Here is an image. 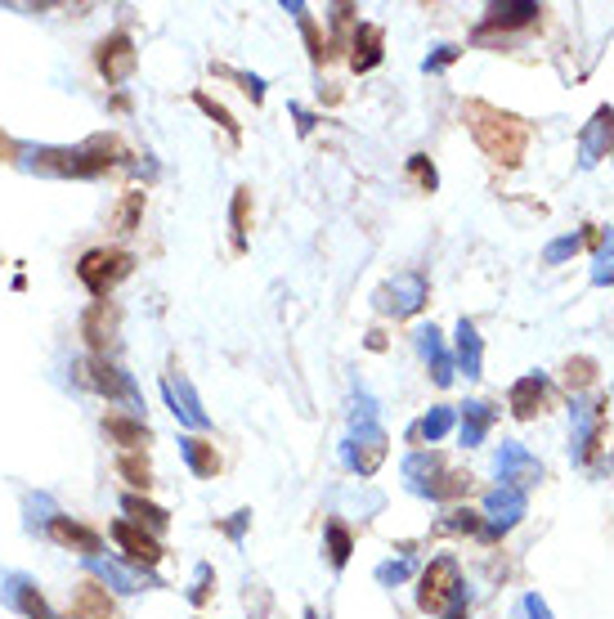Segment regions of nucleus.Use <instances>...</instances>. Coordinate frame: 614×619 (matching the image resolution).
<instances>
[{
    "mask_svg": "<svg viewBox=\"0 0 614 619\" xmlns=\"http://www.w3.org/2000/svg\"><path fill=\"white\" fill-rule=\"evenodd\" d=\"M247 525H251V512H234V521H229V525H225V534H229V539H234V543H243Z\"/></svg>",
    "mask_w": 614,
    "mask_h": 619,
    "instance_id": "de8ad7c7",
    "label": "nucleus"
},
{
    "mask_svg": "<svg viewBox=\"0 0 614 619\" xmlns=\"http://www.w3.org/2000/svg\"><path fill=\"white\" fill-rule=\"evenodd\" d=\"M408 175H413V180L422 184L426 193H435V184H440V175H435V166L426 162L422 153H413V157H408Z\"/></svg>",
    "mask_w": 614,
    "mask_h": 619,
    "instance_id": "79ce46f5",
    "label": "nucleus"
},
{
    "mask_svg": "<svg viewBox=\"0 0 614 619\" xmlns=\"http://www.w3.org/2000/svg\"><path fill=\"white\" fill-rule=\"evenodd\" d=\"M511 619H552V606H547L538 593H525L516 602V615H511Z\"/></svg>",
    "mask_w": 614,
    "mask_h": 619,
    "instance_id": "37998d69",
    "label": "nucleus"
},
{
    "mask_svg": "<svg viewBox=\"0 0 614 619\" xmlns=\"http://www.w3.org/2000/svg\"><path fill=\"white\" fill-rule=\"evenodd\" d=\"M440 530L444 534H485V521H480L471 507H453V512L440 521Z\"/></svg>",
    "mask_w": 614,
    "mask_h": 619,
    "instance_id": "c9c22d12",
    "label": "nucleus"
},
{
    "mask_svg": "<svg viewBox=\"0 0 614 619\" xmlns=\"http://www.w3.org/2000/svg\"><path fill=\"white\" fill-rule=\"evenodd\" d=\"M341 463L359 476H372L381 463H386V431L372 422V427H355V436L341 445Z\"/></svg>",
    "mask_w": 614,
    "mask_h": 619,
    "instance_id": "1a4fd4ad",
    "label": "nucleus"
},
{
    "mask_svg": "<svg viewBox=\"0 0 614 619\" xmlns=\"http://www.w3.org/2000/svg\"><path fill=\"white\" fill-rule=\"evenodd\" d=\"M493 471H498L502 485L520 489V494H525L529 485H538V480H543V463H538V458L529 454L525 445H516V440H507V445L493 454Z\"/></svg>",
    "mask_w": 614,
    "mask_h": 619,
    "instance_id": "6e6552de",
    "label": "nucleus"
},
{
    "mask_svg": "<svg viewBox=\"0 0 614 619\" xmlns=\"http://www.w3.org/2000/svg\"><path fill=\"white\" fill-rule=\"evenodd\" d=\"M449 431H453V409H431L413 427V440H426V445H435V440H444Z\"/></svg>",
    "mask_w": 614,
    "mask_h": 619,
    "instance_id": "7c9ffc66",
    "label": "nucleus"
},
{
    "mask_svg": "<svg viewBox=\"0 0 614 619\" xmlns=\"http://www.w3.org/2000/svg\"><path fill=\"white\" fill-rule=\"evenodd\" d=\"M417 350H422V359L431 364V377H435V386H449L453 382V355L444 350V337H440V328L435 323H426V328H417Z\"/></svg>",
    "mask_w": 614,
    "mask_h": 619,
    "instance_id": "a211bd4d",
    "label": "nucleus"
},
{
    "mask_svg": "<svg viewBox=\"0 0 614 619\" xmlns=\"http://www.w3.org/2000/svg\"><path fill=\"white\" fill-rule=\"evenodd\" d=\"M453 368H462L467 377H480V368H485V341L471 319H462L453 332Z\"/></svg>",
    "mask_w": 614,
    "mask_h": 619,
    "instance_id": "6ab92c4d",
    "label": "nucleus"
},
{
    "mask_svg": "<svg viewBox=\"0 0 614 619\" xmlns=\"http://www.w3.org/2000/svg\"><path fill=\"white\" fill-rule=\"evenodd\" d=\"M72 377H77V382L86 386V391L104 395V400H126V404H135V409H139V386L130 382V377H126L117 364H108L104 355L81 359V364L72 368Z\"/></svg>",
    "mask_w": 614,
    "mask_h": 619,
    "instance_id": "20e7f679",
    "label": "nucleus"
},
{
    "mask_svg": "<svg viewBox=\"0 0 614 619\" xmlns=\"http://www.w3.org/2000/svg\"><path fill=\"white\" fill-rule=\"evenodd\" d=\"M225 77H234L238 86L247 90V99H251V104H260V99H265V81H260L256 72H238V68H225Z\"/></svg>",
    "mask_w": 614,
    "mask_h": 619,
    "instance_id": "c03bdc74",
    "label": "nucleus"
},
{
    "mask_svg": "<svg viewBox=\"0 0 614 619\" xmlns=\"http://www.w3.org/2000/svg\"><path fill=\"white\" fill-rule=\"evenodd\" d=\"M72 611L81 619H113V597L99 584H81L77 593H72Z\"/></svg>",
    "mask_w": 614,
    "mask_h": 619,
    "instance_id": "bb28decb",
    "label": "nucleus"
},
{
    "mask_svg": "<svg viewBox=\"0 0 614 619\" xmlns=\"http://www.w3.org/2000/svg\"><path fill=\"white\" fill-rule=\"evenodd\" d=\"M18 153H23V149H18V144L9 140L5 131H0V162H18Z\"/></svg>",
    "mask_w": 614,
    "mask_h": 619,
    "instance_id": "8fccbe9b",
    "label": "nucleus"
},
{
    "mask_svg": "<svg viewBox=\"0 0 614 619\" xmlns=\"http://www.w3.org/2000/svg\"><path fill=\"white\" fill-rule=\"evenodd\" d=\"M570 422H574V445H570L574 463L592 467V454L601 449V436H606V400H574Z\"/></svg>",
    "mask_w": 614,
    "mask_h": 619,
    "instance_id": "423d86ee",
    "label": "nucleus"
},
{
    "mask_svg": "<svg viewBox=\"0 0 614 619\" xmlns=\"http://www.w3.org/2000/svg\"><path fill=\"white\" fill-rule=\"evenodd\" d=\"M538 14H543V5H534V0H507V5H489V18L480 23V32L476 36H489L493 27H529V23H538Z\"/></svg>",
    "mask_w": 614,
    "mask_h": 619,
    "instance_id": "aec40b11",
    "label": "nucleus"
},
{
    "mask_svg": "<svg viewBox=\"0 0 614 619\" xmlns=\"http://www.w3.org/2000/svg\"><path fill=\"white\" fill-rule=\"evenodd\" d=\"M381 63V27L377 23H359L355 41H350V68L355 72H372Z\"/></svg>",
    "mask_w": 614,
    "mask_h": 619,
    "instance_id": "5701e85b",
    "label": "nucleus"
},
{
    "mask_svg": "<svg viewBox=\"0 0 614 619\" xmlns=\"http://www.w3.org/2000/svg\"><path fill=\"white\" fill-rule=\"evenodd\" d=\"M467 117H471V135H476V144L485 149L493 162L502 166H516L520 157H525V144H529V126L520 122V117L502 113V108L485 104V99H476V104H467Z\"/></svg>",
    "mask_w": 614,
    "mask_h": 619,
    "instance_id": "f03ea898",
    "label": "nucleus"
},
{
    "mask_svg": "<svg viewBox=\"0 0 614 619\" xmlns=\"http://www.w3.org/2000/svg\"><path fill=\"white\" fill-rule=\"evenodd\" d=\"M453 59H458V45H435V54H426L422 72H444Z\"/></svg>",
    "mask_w": 614,
    "mask_h": 619,
    "instance_id": "a18cd8bd",
    "label": "nucleus"
},
{
    "mask_svg": "<svg viewBox=\"0 0 614 619\" xmlns=\"http://www.w3.org/2000/svg\"><path fill=\"white\" fill-rule=\"evenodd\" d=\"M180 454H184V463H189L193 476H202V480H211L220 471L216 445H207V440H198V436H184L180 440Z\"/></svg>",
    "mask_w": 614,
    "mask_h": 619,
    "instance_id": "393cba45",
    "label": "nucleus"
},
{
    "mask_svg": "<svg viewBox=\"0 0 614 619\" xmlns=\"http://www.w3.org/2000/svg\"><path fill=\"white\" fill-rule=\"evenodd\" d=\"M458 597H467L462 575H458V561H453V557H435L431 566H426V575H422V588H417V606L435 615V611H449Z\"/></svg>",
    "mask_w": 614,
    "mask_h": 619,
    "instance_id": "39448f33",
    "label": "nucleus"
},
{
    "mask_svg": "<svg viewBox=\"0 0 614 619\" xmlns=\"http://www.w3.org/2000/svg\"><path fill=\"white\" fill-rule=\"evenodd\" d=\"M207 597H211V566L202 561V566H198V579H193V588H189V602H193V606H202Z\"/></svg>",
    "mask_w": 614,
    "mask_h": 619,
    "instance_id": "49530a36",
    "label": "nucleus"
},
{
    "mask_svg": "<svg viewBox=\"0 0 614 619\" xmlns=\"http://www.w3.org/2000/svg\"><path fill=\"white\" fill-rule=\"evenodd\" d=\"M117 162H126V144L117 135H90L77 149H59V144H41L27 149L23 166L36 175H54V180H95V175L113 171Z\"/></svg>",
    "mask_w": 614,
    "mask_h": 619,
    "instance_id": "f257e3e1",
    "label": "nucleus"
},
{
    "mask_svg": "<svg viewBox=\"0 0 614 619\" xmlns=\"http://www.w3.org/2000/svg\"><path fill=\"white\" fill-rule=\"evenodd\" d=\"M117 471H122V476H126L135 489H148V485H153V467H148L139 454H122V458H117Z\"/></svg>",
    "mask_w": 614,
    "mask_h": 619,
    "instance_id": "58836bf2",
    "label": "nucleus"
},
{
    "mask_svg": "<svg viewBox=\"0 0 614 619\" xmlns=\"http://www.w3.org/2000/svg\"><path fill=\"white\" fill-rule=\"evenodd\" d=\"M323 543H328V561L332 566H346L350 552H355V539H350V530L341 521H328V530H323Z\"/></svg>",
    "mask_w": 614,
    "mask_h": 619,
    "instance_id": "c756f323",
    "label": "nucleus"
},
{
    "mask_svg": "<svg viewBox=\"0 0 614 619\" xmlns=\"http://www.w3.org/2000/svg\"><path fill=\"white\" fill-rule=\"evenodd\" d=\"M95 63H99V72H104L108 86H122L130 72H135V63H139L135 41H130L126 32L104 36V41H99V50H95Z\"/></svg>",
    "mask_w": 614,
    "mask_h": 619,
    "instance_id": "f8f14e48",
    "label": "nucleus"
},
{
    "mask_svg": "<svg viewBox=\"0 0 614 619\" xmlns=\"http://www.w3.org/2000/svg\"><path fill=\"white\" fill-rule=\"evenodd\" d=\"M113 539H117V548L126 552V561H135V566L153 570L157 561H162V543H157L153 534H144V530H139V525L117 521V525H113Z\"/></svg>",
    "mask_w": 614,
    "mask_h": 619,
    "instance_id": "2eb2a0df",
    "label": "nucleus"
},
{
    "mask_svg": "<svg viewBox=\"0 0 614 619\" xmlns=\"http://www.w3.org/2000/svg\"><path fill=\"white\" fill-rule=\"evenodd\" d=\"M130 270H135V256L130 252H122V247H95V252L81 256L77 279L86 283V292L95 301H108V292H113Z\"/></svg>",
    "mask_w": 614,
    "mask_h": 619,
    "instance_id": "7ed1b4c3",
    "label": "nucleus"
},
{
    "mask_svg": "<svg viewBox=\"0 0 614 619\" xmlns=\"http://www.w3.org/2000/svg\"><path fill=\"white\" fill-rule=\"evenodd\" d=\"M5 606L9 611H18V615H27V619H59L50 611V602L41 597V588H36L27 575H9L5 579Z\"/></svg>",
    "mask_w": 614,
    "mask_h": 619,
    "instance_id": "dca6fc26",
    "label": "nucleus"
},
{
    "mask_svg": "<svg viewBox=\"0 0 614 619\" xmlns=\"http://www.w3.org/2000/svg\"><path fill=\"white\" fill-rule=\"evenodd\" d=\"M592 382H597V364H592L588 355H579V359H570V364H565V386L574 391V400H579V391H588Z\"/></svg>",
    "mask_w": 614,
    "mask_h": 619,
    "instance_id": "72a5a7b5",
    "label": "nucleus"
},
{
    "mask_svg": "<svg viewBox=\"0 0 614 619\" xmlns=\"http://www.w3.org/2000/svg\"><path fill=\"white\" fill-rule=\"evenodd\" d=\"M50 539L59 543V548H72V552H81V557H90V561H95L99 548H104V539H99L90 525L72 521V516H54V521H50Z\"/></svg>",
    "mask_w": 614,
    "mask_h": 619,
    "instance_id": "f3484780",
    "label": "nucleus"
},
{
    "mask_svg": "<svg viewBox=\"0 0 614 619\" xmlns=\"http://www.w3.org/2000/svg\"><path fill=\"white\" fill-rule=\"evenodd\" d=\"M90 566H95V575L104 579V584L113 588V593H139V588H144V579H139L135 570L117 566V561H104V557H95V561H90Z\"/></svg>",
    "mask_w": 614,
    "mask_h": 619,
    "instance_id": "c85d7f7f",
    "label": "nucleus"
},
{
    "mask_svg": "<svg viewBox=\"0 0 614 619\" xmlns=\"http://www.w3.org/2000/svg\"><path fill=\"white\" fill-rule=\"evenodd\" d=\"M139 211H144V193H126L122 198V207H117V234H130V229L139 225Z\"/></svg>",
    "mask_w": 614,
    "mask_h": 619,
    "instance_id": "ea45409f",
    "label": "nucleus"
},
{
    "mask_svg": "<svg viewBox=\"0 0 614 619\" xmlns=\"http://www.w3.org/2000/svg\"><path fill=\"white\" fill-rule=\"evenodd\" d=\"M583 238H588V234H565V238H552V243H547V252H543V261H547V265H565V261H570V256H579Z\"/></svg>",
    "mask_w": 614,
    "mask_h": 619,
    "instance_id": "4c0bfd02",
    "label": "nucleus"
},
{
    "mask_svg": "<svg viewBox=\"0 0 614 619\" xmlns=\"http://www.w3.org/2000/svg\"><path fill=\"white\" fill-rule=\"evenodd\" d=\"M292 117H296V131H301V135L314 131V113H305L301 104H292Z\"/></svg>",
    "mask_w": 614,
    "mask_h": 619,
    "instance_id": "09e8293b",
    "label": "nucleus"
},
{
    "mask_svg": "<svg viewBox=\"0 0 614 619\" xmlns=\"http://www.w3.org/2000/svg\"><path fill=\"white\" fill-rule=\"evenodd\" d=\"M81 332H86V341L95 350H104L108 341H113V306H108V301H95V306L86 310V319H81Z\"/></svg>",
    "mask_w": 614,
    "mask_h": 619,
    "instance_id": "cd10ccee",
    "label": "nucleus"
},
{
    "mask_svg": "<svg viewBox=\"0 0 614 619\" xmlns=\"http://www.w3.org/2000/svg\"><path fill=\"white\" fill-rule=\"evenodd\" d=\"M404 476H408V485H413V494L426 498V489H431L435 480L444 476V458L440 454H413L404 463Z\"/></svg>",
    "mask_w": 614,
    "mask_h": 619,
    "instance_id": "a878e982",
    "label": "nucleus"
},
{
    "mask_svg": "<svg viewBox=\"0 0 614 619\" xmlns=\"http://www.w3.org/2000/svg\"><path fill=\"white\" fill-rule=\"evenodd\" d=\"M408 575H413V561H408V557H399V561H386V566H377V584H381V588L404 584Z\"/></svg>",
    "mask_w": 614,
    "mask_h": 619,
    "instance_id": "a19ab883",
    "label": "nucleus"
},
{
    "mask_svg": "<svg viewBox=\"0 0 614 619\" xmlns=\"http://www.w3.org/2000/svg\"><path fill=\"white\" fill-rule=\"evenodd\" d=\"M525 494L520 489H507V485H498L493 494L485 498V534L480 539L493 543V539H502L507 530H516L520 525V516H525Z\"/></svg>",
    "mask_w": 614,
    "mask_h": 619,
    "instance_id": "9d476101",
    "label": "nucleus"
},
{
    "mask_svg": "<svg viewBox=\"0 0 614 619\" xmlns=\"http://www.w3.org/2000/svg\"><path fill=\"white\" fill-rule=\"evenodd\" d=\"M247 220H251V189L234 193V207H229V225H234V247H247Z\"/></svg>",
    "mask_w": 614,
    "mask_h": 619,
    "instance_id": "473e14b6",
    "label": "nucleus"
},
{
    "mask_svg": "<svg viewBox=\"0 0 614 619\" xmlns=\"http://www.w3.org/2000/svg\"><path fill=\"white\" fill-rule=\"evenodd\" d=\"M305 619H319V615H314V611H305Z\"/></svg>",
    "mask_w": 614,
    "mask_h": 619,
    "instance_id": "603ef678",
    "label": "nucleus"
},
{
    "mask_svg": "<svg viewBox=\"0 0 614 619\" xmlns=\"http://www.w3.org/2000/svg\"><path fill=\"white\" fill-rule=\"evenodd\" d=\"M377 310L381 314H395V319H408V314H417L426 306V279L422 274H395V279L386 283V288H377Z\"/></svg>",
    "mask_w": 614,
    "mask_h": 619,
    "instance_id": "0eeeda50",
    "label": "nucleus"
},
{
    "mask_svg": "<svg viewBox=\"0 0 614 619\" xmlns=\"http://www.w3.org/2000/svg\"><path fill=\"white\" fill-rule=\"evenodd\" d=\"M122 512L130 516V525H139V530L148 525V534H162L166 525H171V512H166V507L148 503V498H139V494H126L122 498Z\"/></svg>",
    "mask_w": 614,
    "mask_h": 619,
    "instance_id": "b1692460",
    "label": "nucleus"
},
{
    "mask_svg": "<svg viewBox=\"0 0 614 619\" xmlns=\"http://www.w3.org/2000/svg\"><path fill=\"white\" fill-rule=\"evenodd\" d=\"M614 149V108L601 104L592 113V122L579 131V166H597L601 157H610Z\"/></svg>",
    "mask_w": 614,
    "mask_h": 619,
    "instance_id": "ddd939ff",
    "label": "nucleus"
},
{
    "mask_svg": "<svg viewBox=\"0 0 614 619\" xmlns=\"http://www.w3.org/2000/svg\"><path fill=\"white\" fill-rule=\"evenodd\" d=\"M507 404H511V413H516L520 422H529V418H538V413L552 404V386H547L543 373H529V377H520V382H511Z\"/></svg>",
    "mask_w": 614,
    "mask_h": 619,
    "instance_id": "4468645a",
    "label": "nucleus"
},
{
    "mask_svg": "<svg viewBox=\"0 0 614 619\" xmlns=\"http://www.w3.org/2000/svg\"><path fill=\"white\" fill-rule=\"evenodd\" d=\"M467 489H471L467 471H444V476L426 489V498H458V494H467Z\"/></svg>",
    "mask_w": 614,
    "mask_h": 619,
    "instance_id": "e433bc0d",
    "label": "nucleus"
},
{
    "mask_svg": "<svg viewBox=\"0 0 614 619\" xmlns=\"http://www.w3.org/2000/svg\"><path fill=\"white\" fill-rule=\"evenodd\" d=\"M493 418H498V409H493L489 400H467V404H462V422H458V436H462V445H467V449H476L480 440L489 436Z\"/></svg>",
    "mask_w": 614,
    "mask_h": 619,
    "instance_id": "4be33fe9",
    "label": "nucleus"
},
{
    "mask_svg": "<svg viewBox=\"0 0 614 619\" xmlns=\"http://www.w3.org/2000/svg\"><path fill=\"white\" fill-rule=\"evenodd\" d=\"M162 395H166V404H171V413L184 422V427H193V431H207L211 427V418H207V409H202V400H198V391H193V382L184 373H166V382H162Z\"/></svg>",
    "mask_w": 614,
    "mask_h": 619,
    "instance_id": "9b49d317",
    "label": "nucleus"
},
{
    "mask_svg": "<svg viewBox=\"0 0 614 619\" xmlns=\"http://www.w3.org/2000/svg\"><path fill=\"white\" fill-rule=\"evenodd\" d=\"M193 104H198V108H202V113H207V117H211V122H216V126H220V131H225V135H229V140H234V144H238V135H243V131H238V122H234V117H229V108H225V104H216V99H211V95H202V90H198V95H193Z\"/></svg>",
    "mask_w": 614,
    "mask_h": 619,
    "instance_id": "f704fd0d",
    "label": "nucleus"
},
{
    "mask_svg": "<svg viewBox=\"0 0 614 619\" xmlns=\"http://www.w3.org/2000/svg\"><path fill=\"white\" fill-rule=\"evenodd\" d=\"M444 619H467V597H458V602L444 611Z\"/></svg>",
    "mask_w": 614,
    "mask_h": 619,
    "instance_id": "3c124183",
    "label": "nucleus"
},
{
    "mask_svg": "<svg viewBox=\"0 0 614 619\" xmlns=\"http://www.w3.org/2000/svg\"><path fill=\"white\" fill-rule=\"evenodd\" d=\"M104 436L113 440V445H122L126 454H139V449L148 445V427L139 413H108L104 418Z\"/></svg>",
    "mask_w": 614,
    "mask_h": 619,
    "instance_id": "412c9836",
    "label": "nucleus"
},
{
    "mask_svg": "<svg viewBox=\"0 0 614 619\" xmlns=\"http://www.w3.org/2000/svg\"><path fill=\"white\" fill-rule=\"evenodd\" d=\"M592 283H597V288H614V229L601 234L597 261H592Z\"/></svg>",
    "mask_w": 614,
    "mask_h": 619,
    "instance_id": "2f4dec72",
    "label": "nucleus"
}]
</instances>
